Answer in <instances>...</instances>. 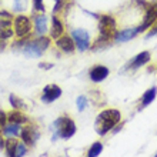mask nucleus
I'll use <instances>...</instances> for the list:
<instances>
[{
    "instance_id": "nucleus-25",
    "label": "nucleus",
    "mask_w": 157,
    "mask_h": 157,
    "mask_svg": "<svg viewBox=\"0 0 157 157\" xmlns=\"http://www.w3.org/2000/svg\"><path fill=\"white\" fill-rule=\"evenodd\" d=\"M12 27V21L9 20V19H6V20H0V32L4 29H10Z\"/></svg>"
},
{
    "instance_id": "nucleus-24",
    "label": "nucleus",
    "mask_w": 157,
    "mask_h": 157,
    "mask_svg": "<svg viewBox=\"0 0 157 157\" xmlns=\"http://www.w3.org/2000/svg\"><path fill=\"white\" fill-rule=\"evenodd\" d=\"M77 109L80 110V112H83L84 109H86L87 106V97H84V96H78V99H77Z\"/></svg>"
},
{
    "instance_id": "nucleus-19",
    "label": "nucleus",
    "mask_w": 157,
    "mask_h": 157,
    "mask_svg": "<svg viewBox=\"0 0 157 157\" xmlns=\"http://www.w3.org/2000/svg\"><path fill=\"white\" fill-rule=\"evenodd\" d=\"M19 141L14 140V137H9V140L4 141V147H6V151H7V156L10 157H16V147Z\"/></svg>"
},
{
    "instance_id": "nucleus-6",
    "label": "nucleus",
    "mask_w": 157,
    "mask_h": 157,
    "mask_svg": "<svg viewBox=\"0 0 157 157\" xmlns=\"http://www.w3.org/2000/svg\"><path fill=\"white\" fill-rule=\"evenodd\" d=\"M156 20H157V3H153V4H150L149 9H147V12L144 14V19H143V23L137 27L139 33H141V32L147 30L149 27H151L156 23Z\"/></svg>"
},
{
    "instance_id": "nucleus-33",
    "label": "nucleus",
    "mask_w": 157,
    "mask_h": 157,
    "mask_svg": "<svg viewBox=\"0 0 157 157\" xmlns=\"http://www.w3.org/2000/svg\"><path fill=\"white\" fill-rule=\"evenodd\" d=\"M156 156H157V154H156Z\"/></svg>"
},
{
    "instance_id": "nucleus-5",
    "label": "nucleus",
    "mask_w": 157,
    "mask_h": 157,
    "mask_svg": "<svg viewBox=\"0 0 157 157\" xmlns=\"http://www.w3.org/2000/svg\"><path fill=\"white\" fill-rule=\"evenodd\" d=\"M71 37L75 40V44L80 52H86L89 47H90V36L87 33L86 30L83 29H77L73 32Z\"/></svg>"
},
{
    "instance_id": "nucleus-2",
    "label": "nucleus",
    "mask_w": 157,
    "mask_h": 157,
    "mask_svg": "<svg viewBox=\"0 0 157 157\" xmlns=\"http://www.w3.org/2000/svg\"><path fill=\"white\" fill-rule=\"evenodd\" d=\"M49 44H50V39H47L46 36H40L39 39L30 40L27 44H25L23 54L29 59H37L44 53V50L49 47Z\"/></svg>"
},
{
    "instance_id": "nucleus-15",
    "label": "nucleus",
    "mask_w": 157,
    "mask_h": 157,
    "mask_svg": "<svg viewBox=\"0 0 157 157\" xmlns=\"http://www.w3.org/2000/svg\"><path fill=\"white\" fill-rule=\"evenodd\" d=\"M3 134L6 137H16V136H19L20 134V124H17V123H10V124H4L3 126Z\"/></svg>"
},
{
    "instance_id": "nucleus-4",
    "label": "nucleus",
    "mask_w": 157,
    "mask_h": 157,
    "mask_svg": "<svg viewBox=\"0 0 157 157\" xmlns=\"http://www.w3.org/2000/svg\"><path fill=\"white\" fill-rule=\"evenodd\" d=\"M99 29H100V37L112 40L116 34V20L113 16L103 14L100 17L99 21Z\"/></svg>"
},
{
    "instance_id": "nucleus-16",
    "label": "nucleus",
    "mask_w": 157,
    "mask_h": 157,
    "mask_svg": "<svg viewBox=\"0 0 157 157\" xmlns=\"http://www.w3.org/2000/svg\"><path fill=\"white\" fill-rule=\"evenodd\" d=\"M33 133L34 130L32 127H26V128H21L20 132V136H21V141L27 146H32L36 140V137H33Z\"/></svg>"
},
{
    "instance_id": "nucleus-21",
    "label": "nucleus",
    "mask_w": 157,
    "mask_h": 157,
    "mask_svg": "<svg viewBox=\"0 0 157 157\" xmlns=\"http://www.w3.org/2000/svg\"><path fill=\"white\" fill-rule=\"evenodd\" d=\"M101 151H103V144L97 141V143H94V144H93L90 149H89V153H87V156H89V157H97L100 153H101Z\"/></svg>"
},
{
    "instance_id": "nucleus-23",
    "label": "nucleus",
    "mask_w": 157,
    "mask_h": 157,
    "mask_svg": "<svg viewBox=\"0 0 157 157\" xmlns=\"http://www.w3.org/2000/svg\"><path fill=\"white\" fill-rule=\"evenodd\" d=\"M26 151H27V144H25V143H17V147H16V157L25 156Z\"/></svg>"
},
{
    "instance_id": "nucleus-17",
    "label": "nucleus",
    "mask_w": 157,
    "mask_h": 157,
    "mask_svg": "<svg viewBox=\"0 0 157 157\" xmlns=\"http://www.w3.org/2000/svg\"><path fill=\"white\" fill-rule=\"evenodd\" d=\"M7 120L10 121V123H17V124H25L27 123V117L25 116V114H21L19 110H14V112L12 113H9V116H7Z\"/></svg>"
},
{
    "instance_id": "nucleus-9",
    "label": "nucleus",
    "mask_w": 157,
    "mask_h": 157,
    "mask_svg": "<svg viewBox=\"0 0 157 157\" xmlns=\"http://www.w3.org/2000/svg\"><path fill=\"white\" fill-rule=\"evenodd\" d=\"M56 46H57L60 50H63L64 53H69L71 54L75 52V40L73 37H69V36H60V37L56 40Z\"/></svg>"
},
{
    "instance_id": "nucleus-12",
    "label": "nucleus",
    "mask_w": 157,
    "mask_h": 157,
    "mask_svg": "<svg viewBox=\"0 0 157 157\" xmlns=\"http://www.w3.org/2000/svg\"><path fill=\"white\" fill-rule=\"evenodd\" d=\"M137 34H139V30L136 27H132V29H124L121 32H119V33H116L114 34V39L119 43H123V41H128V40H132V39H134Z\"/></svg>"
},
{
    "instance_id": "nucleus-14",
    "label": "nucleus",
    "mask_w": 157,
    "mask_h": 157,
    "mask_svg": "<svg viewBox=\"0 0 157 157\" xmlns=\"http://www.w3.org/2000/svg\"><path fill=\"white\" fill-rule=\"evenodd\" d=\"M63 30H64V27H63L62 21H60L57 17L54 16L53 19H52V30H50L52 37H53V39H59L60 36H63Z\"/></svg>"
},
{
    "instance_id": "nucleus-27",
    "label": "nucleus",
    "mask_w": 157,
    "mask_h": 157,
    "mask_svg": "<svg viewBox=\"0 0 157 157\" xmlns=\"http://www.w3.org/2000/svg\"><path fill=\"white\" fill-rule=\"evenodd\" d=\"M6 121H7V116H6V113L0 112V124H2V126H4V124H6Z\"/></svg>"
},
{
    "instance_id": "nucleus-32",
    "label": "nucleus",
    "mask_w": 157,
    "mask_h": 157,
    "mask_svg": "<svg viewBox=\"0 0 157 157\" xmlns=\"http://www.w3.org/2000/svg\"><path fill=\"white\" fill-rule=\"evenodd\" d=\"M2 130H3V126H2V124H0V132H2Z\"/></svg>"
},
{
    "instance_id": "nucleus-29",
    "label": "nucleus",
    "mask_w": 157,
    "mask_h": 157,
    "mask_svg": "<svg viewBox=\"0 0 157 157\" xmlns=\"http://www.w3.org/2000/svg\"><path fill=\"white\" fill-rule=\"evenodd\" d=\"M4 47H6V40L0 37V52H2V50H3Z\"/></svg>"
},
{
    "instance_id": "nucleus-22",
    "label": "nucleus",
    "mask_w": 157,
    "mask_h": 157,
    "mask_svg": "<svg viewBox=\"0 0 157 157\" xmlns=\"http://www.w3.org/2000/svg\"><path fill=\"white\" fill-rule=\"evenodd\" d=\"M27 9V0H14V6H13V10L17 13L25 12Z\"/></svg>"
},
{
    "instance_id": "nucleus-28",
    "label": "nucleus",
    "mask_w": 157,
    "mask_h": 157,
    "mask_svg": "<svg viewBox=\"0 0 157 157\" xmlns=\"http://www.w3.org/2000/svg\"><path fill=\"white\" fill-rule=\"evenodd\" d=\"M157 34V25L154 26V29L150 32V33H147V37H151V36H156Z\"/></svg>"
},
{
    "instance_id": "nucleus-18",
    "label": "nucleus",
    "mask_w": 157,
    "mask_h": 157,
    "mask_svg": "<svg viewBox=\"0 0 157 157\" xmlns=\"http://www.w3.org/2000/svg\"><path fill=\"white\" fill-rule=\"evenodd\" d=\"M156 96H157V89H156V87H151V89H149V90H147L144 94H143V97H141V107L149 106V104L151 103L154 99H156Z\"/></svg>"
},
{
    "instance_id": "nucleus-7",
    "label": "nucleus",
    "mask_w": 157,
    "mask_h": 157,
    "mask_svg": "<svg viewBox=\"0 0 157 157\" xmlns=\"http://www.w3.org/2000/svg\"><path fill=\"white\" fill-rule=\"evenodd\" d=\"M30 30H32V23H30L29 17L17 16L16 20H14V33L21 39V37H26L30 33Z\"/></svg>"
},
{
    "instance_id": "nucleus-13",
    "label": "nucleus",
    "mask_w": 157,
    "mask_h": 157,
    "mask_svg": "<svg viewBox=\"0 0 157 157\" xmlns=\"http://www.w3.org/2000/svg\"><path fill=\"white\" fill-rule=\"evenodd\" d=\"M34 27H36V33L43 36L47 32V16L40 14L34 17Z\"/></svg>"
},
{
    "instance_id": "nucleus-3",
    "label": "nucleus",
    "mask_w": 157,
    "mask_h": 157,
    "mask_svg": "<svg viewBox=\"0 0 157 157\" xmlns=\"http://www.w3.org/2000/svg\"><path fill=\"white\" fill-rule=\"evenodd\" d=\"M54 127L57 130V134L62 139H70L75 136L76 133V124L73 120H70L69 117H59L54 121Z\"/></svg>"
},
{
    "instance_id": "nucleus-10",
    "label": "nucleus",
    "mask_w": 157,
    "mask_h": 157,
    "mask_svg": "<svg viewBox=\"0 0 157 157\" xmlns=\"http://www.w3.org/2000/svg\"><path fill=\"white\" fill-rule=\"evenodd\" d=\"M149 62H150V53L149 52H141V53H139L132 62L128 63V69L137 70V69H140L141 66L147 64Z\"/></svg>"
},
{
    "instance_id": "nucleus-8",
    "label": "nucleus",
    "mask_w": 157,
    "mask_h": 157,
    "mask_svg": "<svg viewBox=\"0 0 157 157\" xmlns=\"http://www.w3.org/2000/svg\"><path fill=\"white\" fill-rule=\"evenodd\" d=\"M62 96V89L56 84H49L43 89L41 93V101L43 103H53L54 100H57Z\"/></svg>"
},
{
    "instance_id": "nucleus-26",
    "label": "nucleus",
    "mask_w": 157,
    "mask_h": 157,
    "mask_svg": "<svg viewBox=\"0 0 157 157\" xmlns=\"http://www.w3.org/2000/svg\"><path fill=\"white\" fill-rule=\"evenodd\" d=\"M34 3V9L39 10V12H44V4H43V0H33Z\"/></svg>"
},
{
    "instance_id": "nucleus-11",
    "label": "nucleus",
    "mask_w": 157,
    "mask_h": 157,
    "mask_svg": "<svg viewBox=\"0 0 157 157\" xmlns=\"http://www.w3.org/2000/svg\"><path fill=\"white\" fill-rule=\"evenodd\" d=\"M109 73L110 71H109V69L106 66H96L90 70V78L94 83H100L103 82L104 78H107Z\"/></svg>"
},
{
    "instance_id": "nucleus-1",
    "label": "nucleus",
    "mask_w": 157,
    "mask_h": 157,
    "mask_svg": "<svg viewBox=\"0 0 157 157\" xmlns=\"http://www.w3.org/2000/svg\"><path fill=\"white\" fill-rule=\"evenodd\" d=\"M121 114L116 109H109V110H103L97 116V123H96V130L100 136H104L106 133L114 128L117 123H120Z\"/></svg>"
},
{
    "instance_id": "nucleus-20",
    "label": "nucleus",
    "mask_w": 157,
    "mask_h": 157,
    "mask_svg": "<svg viewBox=\"0 0 157 157\" xmlns=\"http://www.w3.org/2000/svg\"><path fill=\"white\" fill-rule=\"evenodd\" d=\"M9 100H10V104H12V107L16 109V110H23V109L27 107L25 101H23L21 99H19V97H16L14 94H10V96H9Z\"/></svg>"
},
{
    "instance_id": "nucleus-30",
    "label": "nucleus",
    "mask_w": 157,
    "mask_h": 157,
    "mask_svg": "<svg viewBox=\"0 0 157 157\" xmlns=\"http://www.w3.org/2000/svg\"><path fill=\"white\" fill-rule=\"evenodd\" d=\"M40 67L41 69H50L52 66H50V64H43V63H40Z\"/></svg>"
},
{
    "instance_id": "nucleus-31",
    "label": "nucleus",
    "mask_w": 157,
    "mask_h": 157,
    "mask_svg": "<svg viewBox=\"0 0 157 157\" xmlns=\"http://www.w3.org/2000/svg\"><path fill=\"white\" fill-rule=\"evenodd\" d=\"M4 147V141H3V139L0 137V149H3Z\"/></svg>"
}]
</instances>
